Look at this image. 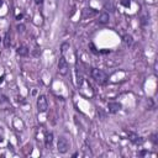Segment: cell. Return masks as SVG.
<instances>
[{"mask_svg":"<svg viewBox=\"0 0 158 158\" xmlns=\"http://www.w3.org/2000/svg\"><path fill=\"white\" fill-rule=\"evenodd\" d=\"M90 74H91V78H93L96 83H99V84H104V83H106L107 79H109L107 74H106L104 70L98 69V68H93L91 72H90Z\"/></svg>","mask_w":158,"mask_h":158,"instance_id":"cell-1","label":"cell"},{"mask_svg":"<svg viewBox=\"0 0 158 158\" xmlns=\"http://www.w3.org/2000/svg\"><path fill=\"white\" fill-rule=\"evenodd\" d=\"M69 147H70V143H69L68 138L64 137V136H60L58 138V142H57V149H58V152L62 153V154H64V153L68 152Z\"/></svg>","mask_w":158,"mask_h":158,"instance_id":"cell-2","label":"cell"},{"mask_svg":"<svg viewBox=\"0 0 158 158\" xmlns=\"http://www.w3.org/2000/svg\"><path fill=\"white\" fill-rule=\"evenodd\" d=\"M68 69H69V65H68V62L65 59L64 56H62L58 60V73L60 75H67L68 73Z\"/></svg>","mask_w":158,"mask_h":158,"instance_id":"cell-3","label":"cell"},{"mask_svg":"<svg viewBox=\"0 0 158 158\" xmlns=\"http://www.w3.org/2000/svg\"><path fill=\"white\" fill-rule=\"evenodd\" d=\"M48 109V101L44 95H40L37 98V110L38 112H46Z\"/></svg>","mask_w":158,"mask_h":158,"instance_id":"cell-4","label":"cell"},{"mask_svg":"<svg viewBox=\"0 0 158 158\" xmlns=\"http://www.w3.org/2000/svg\"><path fill=\"white\" fill-rule=\"evenodd\" d=\"M107 109H109V112L116 114L122 109V105L120 102H117V101H111V102L107 104Z\"/></svg>","mask_w":158,"mask_h":158,"instance_id":"cell-5","label":"cell"},{"mask_svg":"<svg viewBox=\"0 0 158 158\" xmlns=\"http://www.w3.org/2000/svg\"><path fill=\"white\" fill-rule=\"evenodd\" d=\"M127 137H128V139L132 142V143H135V144H138V143H142L143 142V139H142V137H139L137 133H135V132H127Z\"/></svg>","mask_w":158,"mask_h":158,"instance_id":"cell-6","label":"cell"},{"mask_svg":"<svg viewBox=\"0 0 158 158\" xmlns=\"http://www.w3.org/2000/svg\"><path fill=\"white\" fill-rule=\"evenodd\" d=\"M109 20H110L109 14H107V12H102V14H100V15H99L98 22H99V23H101V25H106V23L109 22Z\"/></svg>","mask_w":158,"mask_h":158,"instance_id":"cell-7","label":"cell"},{"mask_svg":"<svg viewBox=\"0 0 158 158\" xmlns=\"http://www.w3.org/2000/svg\"><path fill=\"white\" fill-rule=\"evenodd\" d=\"M28 52H30V49H28V47H26V46H19L17 49H16V53H17L19 56H21V57H26V56L28 54Z\"/></svg>","mask_w":158,"mask_h":158,"instance_id":"cell-8","label":"cell"},{"mask_svg":"<svg viewBox=\"0 0 158 158\" xmlns=\"http://www.w3.org/2000/svg\"><path fill=\"white\" fill-rule=\"evenodd\" d=\"M52 142H53V133L52 132H47L46 136H44V143H46V147L49 148L52 146Z\"/></svg>","mask_w":158,"mask_h":158,"instance_id":"cell-9","label":"cell"},{"mask_svg":"<svg viewBox=\"0 0 158 158\" xmlns=\"http://www.w3.org/2000/svg\"><path fill=\"white\" fill-rule=\"evenodd\" d=\"M122 41H123V43H125V44H127V46H131V44L133 43V37H132L131 35L126 33V35H123V37H122Z\"/></svg>","mask_w":158,"mask_h":158,"instance_id":"cell-10","label":"cell"},{"mask_svg":"<svg viewBox=\"0 0 158 158\" xmlns=\"http://www.w3.org/2000/svg\"><path fill=\"white\" fill-rule=\"evenodd\" d=\"M10 44H11V33H10V31H7L5 33V37H4V46L9 47Z\"/></svg>","mask_w":158,"mask_h":158,"instance_id":"cell-11","label":"cell"},{"mask_svg":"<svg viewBox=\"0 0 158 158\" xmlns=\"http://www.w3.org/2000/svg\"><path fill=\"white\" fill-rule=\"evenodd\" d=\"M68 48H69V43H68V42L62 43V46H60V53H62V54H64V52H65Z\"/></svg>","mask_w":158,"mask_h":158,"instance_id":"cell-12","label":"cell"},{"mask_svg":"<svg viewBox=\"0 0 158 158\" xmlns=\"http://www.w3.org/2000/svg\"><path fill=\"white\" fill-rule=\"evenodd\" d=\"M121 5H123V6L128 7V6L131 5V1H130V0H121Z\"/></svg>","mask_w":158,"mask_h":158,"instance_id":"cell-13","label":"cell"},{"mask_svg":"<svg viewBox=\"0 0 158 158\" xmlns=\"http://www.w3.org/2000/svg\"><path fill=\"white\" fill-rule=\"evenodd\" d=\"M16 28H17L19 32H23V31H25V25H22V23H21V25H17Z\"/></svg>","mask_w":158,"mask_h":158,"instance_id":"cell-14","label":"cell"},{"mask_svg":"<svg viewBox=\"0 0 158 158\" xmlns=\"http://www.w3.org/2000/svg\"><path fill=\"white\" fill-rule=\"evenodd\" d=\"M152 142H153L154 144H157V136H156V135L152 136Z\"/></svg>","mask_w":158,"mask_h":158,"instance_id":"cell-15","label":"cell"},{"mask_svg":"<svg viewBox=\"0 0 158 158\" xmlns=\"http://www.w3.org/2000/svg\"><path fill=\"white\" fill-rule=\"evenodd\" d=\"M90 47H91V51H93L94 53H98V51L95 49V47H94V44H93V43H90Z\"/></svg>","mask_w":158,"mask_h":158,"instance_id":"cell-16","label":"cell"},{"mask_svg":"<svg viewBox=\"0 0 158 158\" xmlns=\"http://www.w3.org/2000/svg\"><path fill=\"white\" fill-rule=\"evenodd\" d=\"M35 2H36L37 5H41V4L43 2V0H35Z\"/></svg>","mask_w":158,"mask_h":158,"instance_id":"cell-17","label":"cell"},{"mask_svg":"<svg viewBox=\"0 0 158 158\" xmlns=\"http://www.w3.org/2000/svg\"><path fill=\"white\" fill-rule=\"evenodd\" d=\"M144 154H147V151H143V152H141V156H144Z\"/></svg>","mask_w":158,"mask_h":158,"instance_id":"cell-18","label":"cell"},{"mask_svg":"<svg viewBox=\"0 0 158 158\" xmlns=\"http://www.w3.org/2000/svg\"><path fill=\"white\" fill-rule=\"evenodd\" d=\"M2 4H4V1H2V0H0V7L2 6Z\"/></svg>","mask_w":158,"mask_h":158,"instance_id":"cell-19","label":"cell"},{"mask_svg":"<svg viewBox=\"0 0 158 158\" xmlns=\"http://www.w3.org/2000/svg\"><path fill=\"white\" fill-rule=\"evenodd\" d=\"M0 41H1V38H0Z\"/></svg>","mask_w":158,"mask_h":158,"instance_id":"cell-20","label":"cell"}]
</instances>
